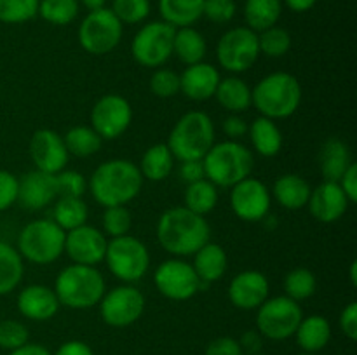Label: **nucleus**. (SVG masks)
<instances>
[{
    "mask_svg": "<svg viewBox=\"0 0 357 355\" xmlns=\"http://www.w3.org/2000/svg\"><path fill=\"white\" fill-rule=\"evenodd\" d=\"M157 242L174 258L194 256L211 239V226L201 214L188 211L185 205L166 209L155 226Z\"/></svg>",
    "mask_w": 357,
    "mask_h": 355,
    "instance_id": "1",
    "label": "nucleus"
},
{
    "mask_svg": "<svg viewBox=\"0 0 357 355\" xmlns=\"http://www.w3.org/2000/svg\"><path fill=\"white\" fill-rule=\"evenodd\" d=\"M142 188V173L128 159H112L100 164L87 181V190L103 207L129 204L138 197Z\"/></svg>",
    "mask_w": 357,
    "mask_h": 355,
    "instance_id": "2",
    "label": "nucleus"
},
{
    "mask_svg": "<svg viewBox=\"0 0 357 355\" xmlns=\"http://www.w3.org/2000/svg\"><path fill=\"white\" fill-rule=\"evenodd\" d=\"M251 100L261 117L282 120L296 113L300 108L302 84L293 73H268L251 89Z\"/></svg>",
    "mask_w": 357,
    "mask_h": 355,
    "instance_id": "3",
    "label": "nucleus"
},
{
    "mask_svg": "<svg viewBox=\"0 0 357 355\" xmlns=\"http://www.w3.org/2000/svg\"><path fill=\"white\" fill-rule=\"evenodd\" d=\"M52 289L61 306L72 310H89L101 301L107 291V282L96 267L72 263L56 275Z\"/></svg>",
    "mask_w": 357,
    "mask_h": 355,
    "instance_id": "4",
    "label": "nucleus"
},
{
    "mask_svg": "<svg viewBox=\"0 0 357 355\" xmlns=\"http://www.w3.org/2000/svg\"><path fill=\"white\" fill-rule=\"evenodd\" d=\"M206 180L218 188H232L244 178L251 176L255 166L253 152L241 141L215 143L202 159Z\"/></svg>",
    "mask_w": 357,
    "mask_h": 355,
    "instance_id": "5",
    "label": "nucleus"
},
{
    "mask_svg": "<svg viewBox=\"0 0 357 355\" xmlns=\"http://www.w3.org/2000/svg\"><path fill=\"white\" fill-rule=\"evenodd\" d=\"M215 124L208 113L201 110L187 111L173 125L166 145L169 146L174 159L202 160L215 145Z\"/></svg>",
    "mask_w": 357,
    "mask_h": 355,
    "instance_id": "6",
    "label": "nucleus"
},
{
    "mask_svg": "<svg viewBox=\"0 0 357 355\" xmlns=\"http://www.w3.org/2000/svg\"><path fill=\"white\" fill-rule=\"evenodd\" d=\"M65 230L52 219H33L21 228L16 249L24 261L45 267L65 254Z\"/></svg>",
    "mask_w": 357,
    "mask_h": 355,
    "instance_id": "7",
    "label": "nucleus"
},
{
    "mask_svg": "<svg viewBox=\"0 0 357 355\" xmlns=\"http://www.w3.org/2000/svg\"><path fill=\"white\" fill-rule=\"evenodd\" d=\"M105 263L117 281L136 284L150 268L149 247L132 235H122L108 240Z\"/></svg>",
    "mask_w": 357,
    "mask_h": 355,
    "instance_id": "8",
    "label": "nucleus"
},
{
    "mask_svg": "<svg viewBox=\"0 0 357 355\" xmlns=\"http://www.w3.org/2000/svg\"><path fill=\"white\" fill-rule=\"evenodd\" d=\"M303 310L300 303L286 294L267 298L257 308V331L272 341H284L293 338L302 322Z\"/></svg>",
    "mask_w": 357,
    "mask_h": 355,
    "instance_id": "9",
    "label": "nucleus"
},
{
    "mask_svg": "<svg viewBox=\"0 0 357 355\" xmlns=\"http://www.w3.org/2000/svg\"><path fill=\"white\" fill-rule=\"evenodd\" d=\"M122 35L124 24L108 7L89 10L77 31L80 47L93 56H103L114 51L121 44Z\"/></svg>",
    "mask_w": 357,
    "mask_h": 355,
    "instance_id": "10",
    "label": "nucleus"
},
{
    "mask_svg": "<svg viewBox=\"0 0 357 355\" xmlns=\"http://www.w3.org/2000/svg\"><path fill=\"white\" fill-rule=\"evenodd\" d=\"M258 58H260L258 33L248 26L230 28L216 44L218 65L232 75H239L253 68Z\"/></svg>",
    "mask_w": 357,
    "mask_h": 355,
    "instance_id": "11",
    "label": "nucleus"
},
{
    "mask_svg": "<svg viewBox=\"0 0 357 355\" xmlns=\"http://www.w3.org/2000/svg\"><path fill=\"white\" fill-rule=\"evenodd\" d=\"M174 31L176 28L162 19L143 24L131 42L135 61L145 68H160L173 56Z\"/></svg>",
    "mask_w": 357,
    "mask_h": 355,
    "instance_id": "12",
    "label": "nucleus"
},
{
    "mask_svg": "<svg viewBox=\"0 0 357 355\" xmlns=\"http://www.w3.org/2000/svg\"><path fill=\"white\" fill-rule=\"evenodd\" d=\"M100 317L110 327H129L145 312V296L132 284H122L105 291L98 303Z\"/></svg>",
    "mask_w": 357,
    "mask_h": 355,
    "instance_id": "13",
    "label": "nucleus"
},
{
    "mask_svg": "<svg viewBox=\"0 0 357 355\" xmlns=\"http://www.w3.org/2000/svg\"><path fill=\"white\" fill-rule=\"evenodd\" d=\"M153 285L157 291L173 301H187L201 291V281L192 263L183 258H169L153 271Z\"/></svg>",
    "mask_w": 357,
    "mask_h": 355,
    "instance_id": "14",
    "label": "nucleus"
},
{
    "mask_svg": "<svg viewBox=\"0 0 357 355\" xmlns=\"http://www.w3.org/2000/svg\"><path fill=\"white\" fill-rule=\"evenodd\" d=\"M132 122L131 103L121 94H105L91 110V127L101 139H117L124 134Z\"/></svg>",
    "mask_w": 357,
    "mask_h": 355,
    "instance_id": "15",
    "label": "nucleus"
},
{
    "mask_svg": "<svg viewBox=\"0 0 357 355\" xmlns=\"http://www.w3.org/2000/svg\"><path fill=\"white\" fill-rule=\"evenodd\" d=\"M272 194L264 181L244 178L230 188V207L234 214L248 223L264 221L271 212Z\"/></svg>",
    "mask_w": 357,
    "mask_h": 355,
    "instance_id": "16",
    "label": "nucleus"
},
{
    "mask_svg": "<svg viewBox=\"0 0 357 355\" xmlns=\"http://www.w3.org/2000/svg\"><path fill=\"white\" fill-rule=\"evenodd\" d=\"M108 239L100 228L91 225L77 226L65 235V253L77 265L98 267L105 261Z\"/></svg>",
    "mask_w": 357,
    "mask_h": 355,
    "instance_id": "17",
    "label": "nucleus"
},
{
    "mask_svg": "<svg viewBox=\"0 0 357 355\" xmlns=\"http://www.w3.org/2000/svg\"><path fill=\"white\" fill-rule=\"evenodd\" d=\"M30 159L35 169L58 174L59 171L66 169L70 153L63 141V136L52 129H38L30 139Z\"/></svg>",
    "mask_w": 357,
    "mask_h": 355,
    "instance_id": "18",
    "label": "nucleus"
},
{
    "mask_svg": "<svg viewBox=\"0 0 357 355\" xmlns=\"http://www.w3.org/2000/svg\"><path fill=\"white\" fill-rule=\"evenodd\" d=\"M271 292V284L264 271L244 270L234 275L229 284L230 303L239 310H257Z\"/></svg>",
    "mask_w": 357,
    "mask_h": 355,
    "instance_id": "19",
    "label": "nucleus"
},
{
    "mask_svg": "<svg viewBox=\"0 0 357 355\" xmlns=\"http://www.w3.org/2000/svg\"><path fill=\"white\" fill-rule=\"evenodd\" d=\"M349 205L351 202L337 181H323L319 187L312 188L309 202H307L312 218L326 225L337 223L338 219L344 218Z\"/></svg>",
    "mask_w": 357,
    "mask_h": 355,
    "instance_id": "20",
    "label": "nucleus"
},
{
    "mask_svg": "<svg viewBox=\"0 0 357 355\" xmlns=\"http://www.w3.org/2000/svg\"><path fill=\"white\" fill-rule=\"evenodd\" d=\"M59 301L54 289L44 284L24 285L16 298V308L24 319L35 322L51 320L59 312Z\"/></svg>",
    "mask_w": 357,
    "mask_h": 355,
    "instance_id": "21",
    "label": "nucleus"
},
{
    "mask_svg": "<svg viewBox=\"0 0 357 355\" xmlns=\"http://www.w3.org/2000/svg\"><path fill=\"white\" fill-rule=\"evenodd\" d=\"M58 198L54 174L33 169L20 178L17 202L28 211H40Z\"/></svg>",
    "mask_w": 357,
    "mask_h": 355,
    "instance_id": "22",
    "label": "nucleus"
},
{
    "mask_svg": "<svg viewBox=\"0 0 357 355\" xmlns=\"http://www.w3.org/2000/svg\"><path fill=\"white\" fill-rule=\"evenodd\" d=\"M222 80L218 68L209 63H195L187 66L180 75V93L192 101H208L215 97Z\"/></svg>",
    "mask_w": 357,
    "mask_h": 355,
    "instance_id": "23",
    "label": "nucleus"
},
{
    "mask_svg": "<svg viewBox=\"0 0 357 355\" xmlns=\"http://www.w3.org/2000/svg\"><path fill=\"white\" fill-rule=\"evenodd\" d=\"M195 274L201 281V289L208 287L213 282L223 278L229 268V256L225 249L220 244L206 242L197 253H194V261H192Z\"/></svg>",
    "mask_w": 357,
    "mask_h": 355,
    "instance_id": "24",
    "label": "nucleus"
},
{
    "mask_svg": "<svg viewBox=\"0 0 357 355\" xmlns=\"http://www.w3.org/2000/svg\"><path fill=\"white\" fill-rule=\"evenodd\" d=\"M310 191H312V187L305 178H302L300 174L288 173L275 180L271 194L281 207L288 209V211H300V209L307 207Z\"/></svg>",
    "mask_w": 357,
    "mask_h": 355,
    "instance_id": "25",
    "label": "nucleus"
},
{
    "mask_svg": "<svg viewBox=\"0 0 357 355\" xmlns=\"http://www.w3.org/2000/svg\"><path fill=\"white\" fill-rule=\"evenodd\" d=\"M352 160L351 148L345 141L338 138H330L324 141L319 152V167L324 181H340Z\"/></svg>",
    "mask_w": 357,
    "mask_h": 355,
    "instance_id": "26",
    "label": "nucleus"
},
{
    "mask_svg": "<svg viewBox=\"0 0 357 355\" xmlns=\"http://www.w3.org/2000/svg\"><path fill=\"white\" fill-rule=\"evenodd\" d=\"M296 345L303 352L317 354L324 350L331 340V324L324 315L303 317L295 333Z\"/></svg>",
    "mask_w": 357,
    "mask_h": 355,
    "instance_id": "27",
    "label": "nucleus"
},
{
    "mask_svg": "<svg viewBox=\"0 0 357 355\" xmlns=\"http://www.w3.org/2000/svg\"><path fill=\"white\" fill-rule=\"evenodd\" d=\"M248 134H250L251 146L255 152L261 157L279 155L282 148V132L275 120L267 117H257L248 127Z\"/></svg>",
    "mask_w": 357,
    "mask_h": 355,
    "instance_id": "28",
    "label": "nucleus"
},
{
    "mask_svg": "<svg viewBox=\"0 0 357 355\" xmlns=\"http://www.w3.org/2000/svg\"><path fill=\"white\" fill-rule=\"evenodd\" d=\"M215 97L220 103V106L225 108L230 113L241 115L253 106L251 87L248 86L246 80H243L237 75H230L227 79L220 80Z\"/></svg>",
    "mask_w": 357,
    "mask_h": 355,
    "instance_id": "29",
    "label": "nucleus"
},
{
    "mask_svg": "<svg viewBox=\"0 0 357 355\" xmlns=\"http://www.w3.org/2000/svg\"><path fill=\"white\" fill-rule=\"evenodd\" d=\"M174 162H176V159L171 153L169 146L166 143H157V145H152L145 150L138 169L143 180L159 183V181H164L171 176V173L174 171Z\"/></svg>",
    "mask_w": 357,
    "mask_h": 355,
    "instance_id": "30",
    "label": "nucleus"
},
{
    "mask_svg": "<svg viewBox=\"0 0 357 355\" xmlns=\"http://www.w3.org/2000/svg\"><path fill=\"white\" fill-rule=\"evenodd\" d=\"M208 44H206L204 35L194 26L176 28L173 42V56H176L183 65L190 66L195 63L204 61Z\"/></svg>",
    "mask_w": 357,
    "mask_h": 355,
    "instance_id": "31",
    "label": "nucleus"
},
{
    "mask_svg": "<svg viewBox=\"0 0 357 355\" xmlns=\"http://www.w3.org/2000/svg\"><path fill=\"white\" fill-rule=\"evenodd\" d=\"M204 0H159V14L173 28L192 26L202 17Z\"/></svg>",
    "mask_w": 357,
    "mask_h": 355,
    "instance_id": "32",
    "label": "nucleus"
},
{
    "mask_svg": "<svg viewBox=\"0 0 357 355\" xmlns=\"http://www.w3.org/2000/svg\"><path fill=\"white\" fill-rule=\"evenodd\" d=\"M243 14L246 26L260 33L281 19L282 0H246Z\"/></svg>",
    "mask_w": 357,
    "mask_h": 355,
    "instance_id": "33",
    "label": "nucleus"
},
{
    "mask_svg": "<svg viewBox=\"0 0 357 355\" xmlns=\"http://www.w3.org/2000/svg\"><path fill=\"white\" fill-rule=\"evenodd\" d=\"M24 275V260L16 247L0 240V296H7L20 287Z\"/></svg>",
    "mask_w": 357,
    "mask_h": 355,
    "instance_id": "34",
    "label": "nucleus"
},
{
    "mask_svg": "<svg viewBox=\"0 0 357 355\" xmlns=\"http://www.w3.org/2000/svg\"><path fill=\"white\" fill-rule=\"evenodd\" d=\"M89 218V207L82 197H58L52 207V221L65 232L82 226Z\"/></svg>",
    "mask_w": 357,
    "mask_h": 355,
    "instance_id": "35",
    "label": "nucleus"
},
{
    "mask_svg": "<svg viewBox=\"0 0 357 355\" xmlns=\"http://www.w3.org/2000/svg\"><path fill=\"white\" fill-rule=\"evenodd\" d=\"M218 204V187L209 180H199L187 184L183 195V205L195 214L206 216Z\"/></svg>",
    "mask_w": 357,
    "mask_h": 355,
    "instance_id": "36",
    "label": "nucleus"
},
{
    "mask_svg": "<svg viewBox=\"0 0 357 355\" xmlns=\"http://www.w3.org/2000/svg\"><path fill=\"white\" fill-rule=\"evenodd\" d=\"M63 141H65L70 155L79 157V159L94 155L100 152L101 145H103V139L91 125H75V127L68 129L66 134L63 136Z\"/></svg>",
    "mask_w": 357,
    "mask_h": 355,
    "instance_id": "37",
    "label": "nucleus"
},
{
    "mask_svg": "<svg viewBox=\"0 0 357 355\" xmlns=\"http://www.w3.org/2000/svg\"><path fill=\"white\" fill-rule=\"evenodd\" d=\"M282 287H284V294L288 296V298L300 303L303 301V299H309L310 296H314V292H316V275H314L312 270H309V268L298 267L286 274Z\"/></svg>",
    "mask_w": 357,
    "mask_h": 355,
    "instance_id": "38",
    "label": "nucleus"
},
{
    "mask_svg": "<svg viewBox=\"0 0 357 355\" xmlns=\"http://www.w3.org/2000/svg\"><path fill=\"white\" fill-rule=\"evenodd\" d=\"M38 14L47 23L65 26L79 16V0H40Z\"/></svg>",
    "mask_w": 357,
    "mask_h": 355,
    "instance_id": "39",
    "label": "nucleus"
},
{
    "mask_svg": "<svg viewBox=\"0 0 357 355\" xmlns=\"http://www.w3.org/2000/svg\"><path fill=\"white\" fill-rule=\"evenodd\" d=\"M258 47L260 54L267 58H282L291 49V35L286 28L275 24L258 33Z\"/></svg>",
    "mask_w": 357,
    "mask_h": 355,
    "instance_id": "40",
    "label": "nucleus"
},
{
    "mask_svg": "<svg viewBox=\"0 0 357 355\" xmlns=\"http://www.w3.org/2000/svg\"><path fill=\"white\" fill-rule=\"evenodd\" d=\"M101 226L105 233L110 239H117V237L129 235L132 228V214L126 205H112V207H105L103 216H101Z\"/></svg>",
    "mask_w": 357,
    "mask_h": 355,
    "instance_id": "41",
    "label": "nucleus"
},
{
    "mask_svg": "<svg viewBox=\"0 0 357 355\" xmlns=\"http://www.w3.org/2000/svg\"><path fill=\"white\" fill-rule=\"evenodd\" d=\"M40 0H0V23L21 24L38 14Z\"/></svg>",
    "mask_w": 357,
    "mask_h": 355,
    "instance_id": "42",
    "label": "nucleus"
},
{
    "mask_svg": "<svg viewBox=\"0 0 357 355\" xmlns=\"http://www.w3.org/2000/svg\"><path fill=\"white\" fill-rule=\"evenodd\" d=\"M122 24H139L150 16V0H114L110 7Z\"/></svg>",
    "mask_w": 357,
    "mask_h": 355,
    "instance_id": "43",
    "label": "nucleus"
},
{
    "mask_svg": "<svg viewBox=\"0 0 357 355\" xmlns=\"http://www.w3.org/2000/svg\"><path fill=\"white\" fill-rule=\"evenodd\" d=\"M54 183L58 197H84L87 191V180L79 171H59L58 174H54Z\"/></svg>",
    "mask_w": 357,
    "mask_h": 355,
    "instance_id": "44",
    "label": "nucleus"
},
{
    "mask_svg": "<svg viewBox=\"0 0 357 355\" xmlns=\"http://www.w3.org/2000/svg\"><path fill=\"white\" fill-rule=\"evenodd\" d=\"M30 341V331L23 322L14 319L0 320V348L13 352Z\"/></svg>",
    "mask_w": 357,
    "mask_h": 355,
    "instance_id": "45",
    "label": "nucleus"
},
{
    "mask_svg": "<svg viewBox=\"0 0 357 355\" xmlns=\"http://www.w3.org/2000/svg\"><path fill=\"white\" fill-rule=\"evenodd\" d=\"M150 90L153 93V96L162 97H173L180 93V73H176L174 70L169 68H155L152 79H150Z\"/></svg>",
    "mask_w": 357,
    "mask_h": 355,
    "instance_id": "46",
    "label": "nucleus"
},
{
    "mask_svg": "<svg viewBox=\"0 0 357 355\" xmlns=\"http://www.w3.org/2000/svg\"><path fill=\"white\" fill-rule=\"evenodd\" d=\"M236 13V0H204V7H202V16L216 24H225L232 21Z\"/></svg>",
    "mask_w": 357,
    "mask_h": 355,
    "instance_id": "47",
    "label": "nucleus"
},
{
    "mask_svg": "<svg viewBox=\"0 0 357 355\" xmlns=\"http://www.w3.org/2000/svg\"><path fill=\"white\" fill-rule=\"evenodd\" d=\"M20 178L9 171L0 169V212L7 211L17 202Z\"/></svg>",
    "mask_w": 357,
    "mask_h": 355,
    "instance_id": "48",
    "label": "nucleus"
},
{
    "mask_svg": "<svg viewBox=\"0 0 357 355\" xmlns=\"http://www.w3.org/2000/svg\"><path fill=\"white\" fill-rule=\"evenodd\" d=\"M204 355H244L241 350V345L236 338L220 336L215 338L211 343L206 347Z\"/></svg>",
    "mask_w": 357,
    "mask_h": 355,
    "instance_id": "49",
    "label": "nucleus"
},
{
    "mask_svg": "<svg viewBox=\"0 0 357 355\" xmlns=\"http://www.w3.org/2000/svg\"><path fill=\"white\" fill-rule=\"evenodd\" d=\"M248 127H250V124L239 113H230L229 117L223 118V134L232 141H239L241 138H244L248 134Z\"/></svg>",
    "mask_w": 357,
    "mask_h": 355,
    "instance_id": "50",
    "label": "nucleus"
},
{
    "mask_svg": "<svg viewBox=\"0 0 357 355\" xmlns=\"http://www.w3.org/2000/svg\"><path fill=\"white\" fill-rule=\"evenodd\" d=\"M340 329L351 341L357 340V303L352 301L342 310L340 313Z\"/></svg>",
    "mask_w": 357,
    "mask_h": 355,
    "instance_id": "51",
    "label": "nucleus"
},
{
    "mask_svg": "<svg viewBox=\"0 0 357 355\" xmlns=\"http://www.w3.org/2000/svg\"><path fill=\"white\" fill-rule=\"evenodd\" d=\"M237 341H239L241 350H243L244 355L260 354L261 348H264V336L257 329H250L243 333Z\"/></svg>",
    "mask_w": 357,
    "mask_h": 355,
    "instance_id": "52",
    "label": "nucleus"
},
{
    "mask_svg": "<svg viewBox=\"0 0 357 355\" xmlns=\"http://www.w3.org/2000/svg\"><path fill=\"white\" fill-rule=\"evenodd\" d=\"M338 184H340V188L344 190V194L347 195L351 204L357 202V164L356 162H352L351 166H349V169L345 171L344 176L340 178Z\"/></svg>",
    "mask_w": 357,
    "mask_h": 355,
    "instance_id": "53",
    "label": "nucleus"
},
{
    "mask_svg": "<svg viewBox=\"0 0 357 355\" xmlns=\"http://www.w3.org/2000/svg\"><path fill=\"white\" fill-rule=\"evenodd\" d=\"M180 178L187 184L195 183L199 180H204V166H202V160H185L180 166Z\"/></svg>",
    "mask_w": 357,
    "mask_h": 355,
    "instance_id": "54",
    "label": "nucleus"
},
{
    "mask_svg": "<svg viewBox=\"0 0 357 355\" xmlns=\"http://www.w3.org/2000/svg\"><path fill=\"white\" fill-rule=\"evenodd\" d=\"M52 355H94V352L86 341L70 340L59 345L58 350H56Z\"/></svg>",
    "mask_w": 357,
    "mask_h": 355,
    "instance_id": "55",
    "label": "nucleus"
},
{
    "mask_svg": "<svg viewBox=\"0 0 357 355\" xmlns=\"http://www.w3.org/2000/svg\"><path fill=\"white\" fill-rule=\"evenodd\" d=\"M7 355H52V354L47 347H44V345L30 343V341H28L26 345H23V347L16 348V350L9 352Z\"/></svg>",
    "mask_w": 357,
    "mask_h": 355,
    "instance_id": "56",
    "label": "nucleus"
},
{
    "mask_svg": "<svg viewBox=\"0 0 357 355\" xmlns=\"http://www.w3.org/2000/svg\"><path fill=\"white\" fill-rule=\"evenodd\" d=\"M317 0H282V6L288 7L293 13H307L316 6Z\"/></svg>",
    "mask_w": 357,
    "mask_h": 355,
    "instance_id": "57",
    "label": "nucleus"
},
{
    "mask_svg": "<svg viewBox=\"0 0 357 355\" xmlns=\"http://www.w3.org/2000/svg\"><path fill=\"white\" fill-rule=\"evenodd\" d=\"M80 2L87 10H98L107 7V0H80Z\"/></svg>",
    "mask_w": 357,
    "mask_h": 355,
    "instance_id": "58",
    "label": "nucleus"
},
{
    "mask_svg": "<svg viewBox=\"0 0 357 355\" xmlns=\"http://www.w3.org/2000/svg\"><path fill=\"white\" fill-rule=\"evenodd\" d=\"M349 277H351L352 285H357V261H352L351 271H349Z\"/></svg>",
    "mask_w": 357,
    "mask_h": 355,
    "instance_id": "59",
    "label": "nucleus"
},
{
    "mask_svg": "<svg viewBox=\"0 0 357 355\" xmlns=\"http://www.w3.org/2000/svg\"><path fill=\"white\" fill-rule=\"evenodd\" d=\"M298 355H317V354H309V352H302V354H298Z\"/></svg>",
    "mask_w": 357,
    "mask_h": 355,
    "instance_id": "60",
    "label": "nucleus"
},
{
    "mask_svg": "<svg viewBox=\"0 0 357 355\" xmlns=\"http://www.w3.org/2000/svg\"><path fill=\"white\" fill-rule=\"evenodd\" d=\"M255 355H268V354H261V352H260V354H255Z\"/></svg>",
    "mask_w": 357,
    "mask_h": 355,
    "instance_id": "61",
    "label": "nucleus"
}]
</instances>
